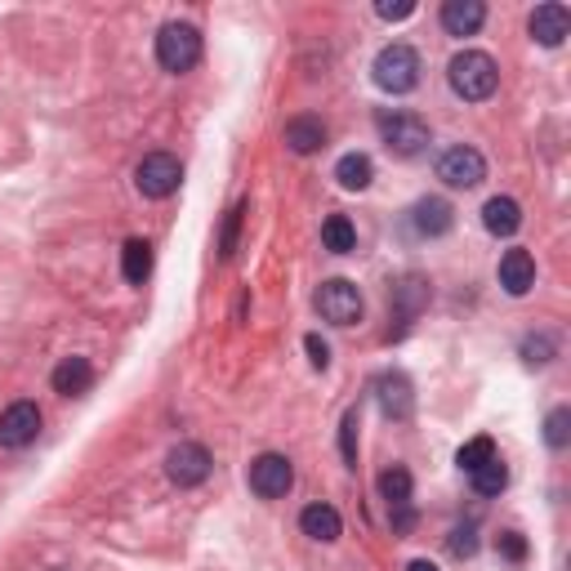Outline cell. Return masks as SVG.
<instances>
[{"mask_svg": "<svg viewBox=\"0 0 571 571\" xmlns=\"http://www.w3.org/2000/svg\"><path fill=\"white\" fill-rule=\"evenodd\" d=\"M447 81H451V89L460 94L464 104H483V99H491L496 85H500V68H496V59L483 54V50H464V54L451 59Z\"/></svg>", "mask_w": 571, "mask_h": 571, "instance_id": "6da1fadb", "label": "cell"}, {"mask_svg": "<svg viewBox=\"0 0 571 571\" xmlns=\"http://www.w3.org/2000/svg\"><path fill=\"white\" fill-rule=\"evenodd\" d=\"M370 76H375V85L385 94H411L420 85V54L411 50V45L393 40V45H385V50L375 54Z\"/></svg>", "mask_w": 571, "mask_h": 571, "instance_id": "7a4b0ae2", "label": "cell"}, {"mask_svg": "<svg viewBox=\"0 0 571 571\" xmlns=\"http://www.w3.org/2000/svg\"><path fill=\"white\" fill-rule=\"evenodd\" d=\"M202 59V32L193 23H166L157 32V63L166 72H187V68H197Z\"/></svg>", "mask_w": 571, "mask_h": 571, "instance_id": "3957f363", "label": "cell"}, {"mask_svg": "<svg viewBox=\"0 0 571 571\" xmlns=\"http://www.w3.org/2000/svg\"><path fill=\"white\" fill-rule=\"evenodd\" d=\"M313 304H317L321 321H330V326H357V321H362V313H366L362 291H357L353 281H344V277H330V281H321Z\"/></svg>", "mask_w": 571, "mask_h": 571, "instance_id": "277c9868", "label": "cell"}, {"mask_svg": "<svg viewBox=\"0 0 571 571\" xmlns=\"http://www.w3.org/2000/svg\"><path fill=\"white\" fill-rule=\"evenodd\" d=\"M375 130H379V138L389 143L393 157H420L428 148V125L415 112H389L385 108V112L375 117Z\"/></svg>", "mask_w": 571, "mask_h": 571, "instance_id": "5b68a950", "label": "cell"}, {"mask_svg": "<svg viewBox=\"0 0 571 571\" xmlns=\"http://www.w3.org/2000/svg\"><path fill=\"white\" fill-rule=\"evenodd\" d=\"M134 183H138V193H143V197L166 202V197L179 193L183 166H179V157H170V153H148V157L138 161V170H134Z\"/></svg>", "mask_w": 571, "mask_h": 571, "instance_id": "8992f818", "label": "cell"}, {"mask_svg": "<svg viewBox=\"0 0 571 571\" xmlns=\"http://www.w3.org/2000/svg\"><path fill=\"white\" fill-rule=\"evenodd\" d=\"M291 487H295V469H291V460H286V455L264 451V455L251 460V491H255V496L281 500Z\"/></svg>", "mask_w": 571, "mask_h": 571, "instance_id": "52a82bcc", "label": "cell"}, {"mask_svg": "<svg viewBox=\"0 0 571 571\" xmlns=\"http://www.w3.org/2000/svg\"><path fill=\"white\" fill-rule=\"evenodd\" d=\"M438 179L447 187H478L487 179V161L478 148H464V143H455V148H447L438 157Z\"/></svg>", "mask_w": 571, "mask_h": 571, "instance_id": "ba28073f", "label": "cell"}, {"mask_svg": "<svg viewBox=\"0 0 571 571\" xmlns=\"http://www.w3.org/2000/svg\"><path fill=\"white\" fill-rule=\"evenodd\" d=\"M40 434V406L36 402H14L0 411V447L5 451H23L27 442H36Z\"/></svg>", "mask_w": 571, "mask_h": 571, "instance_id": "9c48e42d", "label": "cell"}, {"mask_svg": "<svg viewBox=\"0 0 571 571\" xmlns=\"http://www.w3.org/2000/svg\"><path fill=\"white\" fill-rule=\"evenodd\" d=\"M166 473L174 487H197L210 478V451L202 442H179L170 455H166Z\"/></svg>", "mask_w": 571, "mask_h": 571, "instance_id": "30bf717a", "label": "cell"}, {"mask_svg": "<svg viewBox=\"0 0 571 571\" xmlns=\"http://www.w3.org/2000/svg\"><path fill=\"white\" fill-rule=\"evenodd\" d=\"M375 402L389 420H411L415 411V393H411V379L398 375V370H385L375 379Z\"/></svg>", "mask_w": 571, "mask_h": 571, "instance_id": "8fae6325", "label": "cell"}, {"mask_svg": "<svg viewBox=\"0 0 571 571\" xmlns=\"http://www.w3.org/2000/svg\"><path fill=\"white\" fill-rule=\"evenodd\" d=\"M496 277H500V286H505V291H509L513 300H522V295H527L532 286H536V259H532L527 251H518V246H513V251L500 255Z\"/></svg>", "mask_w": 571, "mask_h": 571, "instance_id": "7c38bea8", "label": "cell"}, {"mask_svg": "<svg viewBox=\"0 0 571 571\" xmlns=\"http://www.w3.org/2000/svg\"><path fill=\"white\" fill-rule=\"evenodd\" d=\"M455 223V210L442 197H424L411 206V232L415 236H447Z\"/></svg>", "mask_w": 571, "mask_h": 571, "instance_id": "4fadbf2b", "label": "cell"}, {"mask_svg": "<svg viewBox=\"0 0 571 571\" xmlns=\"http://www.w3.org/2000/svg\"><path fill=\"white\" fill-rule=\"evenodd\" d=\"M424 304H428V286H424V277H402V281L393 286V321H398V336H402V330L420 317Z\"/></svg>", "mask_w": 571, "mask_h": 571, "instance_id": "5bb4252c", "label": "cell"}, {"mask_svg": "<svg viewBox=\"0 0 571 571\" xmlns=\"http://www.w3.org/2000/svg\"><path fill=\"white\" fill-rule=\"evenodd\" d=\"M483 23H487L483 0H447V5H442V32L447 36H473Z\"/></svg>", "mask_w": 571, "mask_h": 571, "instance_id": "9a60e30c", "label": "cell"}, {"mask_svg": "<svg viewBox=\"0 0 571 571\" xmlns=\"http://www.w3.org/2000/svg\"><path fill=\"white\" fill-rule=\"evenodd\" d=\"M532 40H540V45H562L567 40V32H571V14H567V5H536L532 10Z\"/></svg>", "mask_w": 571, "mask_h": 571, "instance_id": "2e32d148", "label": "cell"}, {"mask_svg": "<svg viewBox=\"0 0 571 571\" xmlns=\"http://www.w3.org/2000/svg\"><path fill=\"white\" fill-rule=\"evenodd\" d=\"M300 527H304V536H308V540L330 545V540H340L344 522H340V513L330 509V505H308V509L300 513Z\"/></svg>", "mask_w": 571, "mask_h": 571, "instance_id": "e0dca14e", "label": "cell"}, {"mask_svg": "<svg viewBox=\"0 0 571 571\" xmlns=\"http://www.w3.org/2000/svg\"><path fill=\"white\" fill-rule=\"evenodd\" d=\"M286 148L308 157L317 148H326V125L317 117H295V121H286Z\"/></svg>", "mask_w": 571, "mask_h": 571, "instance_id": "ac0fdd59", "label": "cell"}, {"mask_svg": "<svg viewBox=\"0 0 571 571\" xmlns=\"http://www.w3.org/2000/svg\"><path fill=\"white\" fill-rule=\"evenodd\" d=\"M89 385H94V366H89L85 357H63V362L54 366V393L81 398Z\"/></svg>", "mask_w": 571, "mask_h": 571, "instance_id": "d6986e66", "label": "cell"}, {"mask_svg": "<svg viewBox=\"0 0 571 571\" xmlns=\"http://www.w3.org/2000/svg\"><path fill=\"white\" fill-rule=\"evenodd\" d=\"M483 228H487L491 236H513V232L522 228V206H518L513 197H491V202L483 206Z\"/></svg>", "mask_w": 571, "mask_h": 571, "instance_id": "ffe728a7", "label": "cell"}, {"mask_svg": "<svg viewBox=\"0 0 571 571\" xmlns=\"http://www.w3.org/2000/svg\"><path fill=\"white\" fill-rule=\"evenodd\" d=\"M121 272H125L130 286L148 281V272H153V246L143 242V236H130V242H125V251H121Z\"/></svg>", "mask_w": 571, "mask_h": 571, "instance_id": "44dd1931", "label": "cell"}, {"mask_svg": "<svg viewBox=\"0 0 571 571\" xmlns=\"http://www.w3.org/2000/svg\"><path fill=\"white\" fill-rule=\"evenodd\" d=\"M336 179H340V187H349V193H362V187H370V179H375V166H370L366 153H349V157L336 161Z\"/></svg>", "mask_w": 571, "mask_h": 571, "instance_id": "7402d4cb", "label": "cell"}, {"mask_svg": "<svg viewBox=\"0 0 571 571\" xmlns=\"http://www.w3.org/2000/svg\"><path fill=\"white\" fill-rule=\"evenodd\" d=\"M321 246H326L330 255H349V251L357 246V228L349 223V215H330V219L321 223Z\"/></svg>", "mask_w": 571, "mask_h": 571, "instance_id": "603a6c76", "label": "cell"}, {"mask_svg": "<svg viewBox=\"0 0 571 571\" xmlns=\"http://www.w3.org/2000/svg\"><path fill=\"white\" fill-rule=\"evenodd\" d=\"M379 496L389 500V513L393 509H411V473L402 464L385 469V473H379Z\"/></svg>", "mask_w": 571, "mask_h": 571, "instance_id": "cb8c5ba5", "label": "cell"}, {"mask_svg": "<svg viewBox=\"0 0 571 571\" xmlns=\"http://www.w3.org/2000/svg\"><path fill=\"white\" fill-rule=\"evenodd\" d=\"M469 478H473V491H478V496H500V491L509 487V469H505L500 455H496V460H487L478 473H469Z\"/></svg>", "mask_w": 571, "mask_h": 571, "instance_id": "d4e9b609", "label": "cell"}, {"mask_svg": "<svg viewBox=\"0 0 571 571\" xmlns=\"http://www.w3.org/2000/svg\"><path fill=\"white\" fill-rule=\"evenodd\" d=\"M487 460H496V442H491V438H473V442H464V447L455 451V464H460L464 473H478Z\"/></svg>", "mask_w": 571, "mask_h": 571, "instance_id": "484cf974", "label": "cell"}, {"mask_svg": "<svg viewBox=\"0 0 571 571\" xmlns=\"http://www.w3.org/2000/svg\"><path fill=\"white\" fill-rule=\"evenodd\" d=\"M545 442H549L554 451H562V447L571 442V411H567V406H554V411H549V420H545Z\"/></svg>", "mask_w": 571, "mask_h": 571, "instance_id": "4316f807", "label": "cell"}, {"mask_svg": "<svg viewBox=\"0 0 571 571\" xmlns=\"http://www.w3.org/2000/svg\"><path fill=\"white\" fill-rule=\"evenodd\" d=\"M554 353H558L554 336H527L522 340V362L527 366H545V362H554Z\"/></svg>", "mask_w": 571, "mask_h": 571, "instance_id": "83f0119b", "label": "cell"}, {"mask_svg": "<svg viewBox=\"0 0 571 571\" xmlns=\"http://www.w3.org/2000/svg\"><path fill=\"white\" fill-rule=\"evenodd\" d=\"M340 451H344V464L357 469V406L344 411V424H340Z\"/></svg>", "mask_w": 571, "mask_h": 571, "instance_id": "f1b7e54d", "label": "cell"}, {"mask_svg": "<svg viewBox=\"0 0 571 571\" xmlns=\"http://www.w3.org/2000/svg\"><path fill=\"white\" fill-rule=\"evenodd\" d=\"M242 215H246V202L232 206V215H228V223H223V242H219V255H223V259H232V251H236V228H242Z\"/></svg>", "mask_w": 571, "mask_h": 571, "instance_id": "f546056e", "label": "cell"}, {"mask_svg": "<svg viewBox=\"0 0 571 571\" xmlns=\"http://www.w3.org/2000/svg\"><path fill=\"white\" fill-rule=\"evenodd\" d=\"M447 545H451V554H455V558H469V554H478V527H455Z\"/></svg>", "mask_w": 571, "mask_h": 571, "instance_id": "4dcf8cb0", "label": "cell"}, {"mask_svg": "<svg viewBox=\"0 0 571 571\" xmlns=\"http://www.w3.org/2000/svg\"><path fill=\"white\" fill-rule=\"evenodd\" d=\"M496 549H500L509 562H522V558H527V540H522V532H500Z\"/></svg>", "mask_w": 571, "mask_h": 571, "instance_id": "1f68e13d", "label": "cell"}, {"mask_svg": "<svg viewBox=\"0 0 571 571\" xmlns=\"http://www.w3.org/2000/svg\"><path fill=\"white\" fill-rule=\"evenodd\" d=\"M375 14L385 19V23H398V19H411L415 14V0H398V5H389V0H379Z\"/></svg>", "mask_w": 571, "mask_h": 571, "instance_id": "d6a6232c", "label": "cell"}, {"mask_svg": "<svg viewBox=\"0 0 571 571\" xmlns=\"http://www.w3.org/2000/svg\"><path fill=\"white\" fill-rule=\"evenodd\" d=\"M304 349H308V357H313V366H317V370H326V366H330V349L321 344V336H308V340H304Z\"/></svg>", "mask_w": 571, "mask_h": 571, "instance_id": "836d02e7", "label": "cell"}, {"mask_svg": "<svg viewBox=\"0 0 571 571\" xmlns=\"http://www.w3.org/2000/svg\"><path fill=\"white\" fill-rule=\"evenodd\" d=\"M406 571H438V562H428V558H415Z\"/></svg>", "mask_w": 571, "mask_h": 571, "instance_id": "e575fe53", "label": "cell"}]
</instances>
